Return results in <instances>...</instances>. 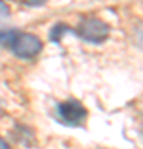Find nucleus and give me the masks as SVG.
Wrapping results in <instances>:
<instances>
[{"instance_id": "nucleus-1", "label": "nucleus", "mask_w": 143, "mask_h": 149, "mask_svg": "<svg viewBox=\"0 0 143 149\" xmlns=\"http://www.w3.org/2000/svg\"><path fill=\"white\" fill-rule=\"evenodd\" d=\"M77 35L88 43H103L110 37V25L97 17H88L78 23Z\"/></svg>"}, {"instance_id": "nucleus-2", "label": "nucleus", "mask_w": 143, "mask_h": 149, "mask_svg": "<svg viewBox=\"0 0 143 149\" xmlns=\"http://www.w3.org/2000/svg\"><path fill=\"white\" fill-rule=\"evenodd\" d=\"M13 53L18 58H33L42 52V40L33 33H17L10 43Z\"/></svg>"}, {"instance_id": "nucleus-3", "label": "nucleus", "mask_w": 143, "mask_h": 149, "mask_svg": "<svg viewBox=\"0 0 143 149\" xmlns=\"http://www.w3.org/2000/svg\"><path fill=\"white\" fill-rule=\"evenodd\" d=\"M57 116L67 126H82L87 119V108L77 100H67L57 106Z\"/></svg>"}, {"instance_id": "nucleus-4", "label": "nucleus", "mask_w": 143, "mask_h": 149, "mask_svg": "<svg viewBox=\"0 0 143 149\" xmlns=\"http://www.w3.org/2000/svg\"><path fill=\"white\" fill-rule=\"evenodd\" d=\"M65 32H70V28L67 25H55L52 33H50V38H52L53 42H60V38H62V35Z\"/></svg>"}, {"instance_id": "nucleus-5", "label": "nucleus", "mask_w": 143, "mask_h": 149, "mask_svg": "<svg viewBox=\"0 0 143 149\" xmlns=\"http://www.w3.org/2000/svg\"><path fill=\"white\" fill-rule=\"evenodd\" d=\"M15 35V30H0V45H10Z\"/></svg>"}, {"instance_id": "nucleus-6", "label": "nucleus", "mask_w": 143, "mask_h": 149, "mask_svg": "<svg viewBox=\"0 0 143 149\" xmlns=\"http://www.w3.org/2000/svg\"><path fill=\"white\" fill-rule=\"evenodd\" d=\"M8 17H10V7L4 2H0V22L7 20Z\"/></svg>"}, {"instance_id": "nucleus-7", "label": "nucleus", "mask_w": 143, "mask_h": 149, "mask_svg": "<svg viewBox=\"0 0 143 149\" xmlns=\"http://www.w3.org/2000/svg\"><path fill=\"white\" fill-rule=\"evenodd\" d=\"M0 149H10L8 148V144H7V141L4 138H0Z\"/></svg>"}]
</instances>
